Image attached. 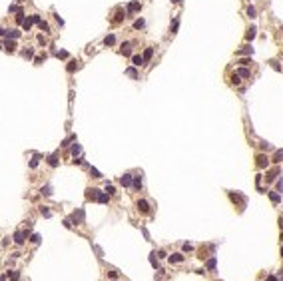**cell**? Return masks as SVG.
I'll use <instances>...</instances> for the list:
<instances>
[{
    "instance_id": "obj_1",
    "label": "cell",
    "mask_w": 283,
    "mask_h": 281,
    "mask_svg": "<svg viewBox=\"0 0 283 281\" xmlns=\"http://www.w3.org/2000/svg\"><path fill=\"white\" fill-rule=\"evenodd\" d=\"M26 237H28V231H16L12 239H14V243H16V245H22V243L26 241Z\"/></svg>"
},
{
    "instance_id": "obj_2",
    "label": "cell",
    "mask_w": 283,
    "mask_h": 281,
    "mask_svg": "<svg viewBox=\"0 0 283 281\" xmlns=\"http://www.w3.org/2000/svg\"><path fill=\"white\" fill-rule=\"evenodd\" d=\"M138 10H142V4H140L138 0H134V2H130V4H128V10H126V12L132 16V14H134V12H138Z\"/></svg>"
},
{
    "instance_id": "obj_3",
    "label": "cell",
    "mask_w": 283,
    "mask_h": 281,
    "mask_svg": "<svg viewBox=\"0 0 283 281\" xmlns=\"http://www.w3.org/2000/svg\"><path fill=\"white\" fill-rule=\"evenodd\" d=\"M4 36H6L8 40H16V38H20V30H18V28H8Z\"/></svg>"
},
{
    "instance_id": "obj_4",
    "label": "cell",
    "mask_w": 283,
    "mask_h": 281,
    "mask_svg": "<svg viewBox=\"0 0 283 281\" xmlns=\"http://www.w3.org/2000/svg\"><path fill=\"white\" fill-rule=\"evenodd\" d=\"M132 182H134V175H132V173H124V175L120 177V184L124 186V188H130Z\"/></svg>"
},
{
    "instance_id": "obj_5",
    "label": "cell",
    "mask_w": 283,
    "mask_h": 281,
    "mask_svg": "<svg viewBox=\"0 0 283 281\" xmlns=\"http://www.w3.org/2000/svg\"><path fill=\"white\" fill-rule=\"evenodd\" d=\"M84 221V209H78L72 213V223H82Z\"/></svg>"
},
{
    "instance_id": "obj_6",
    "label": "cell",
    "mask_w": 283,
    "mask_h": 281,
    "mask_svg": "<svg viewBox=\"0 0 283 281\" xmlns=\"http://www.w3.org/2000/svg\"><path fill=\"white\" fill-rule=\"evenodd\" d=\"M138 209H140L142 213H150V203L146 200H140L138 201Z\"/></svg>"
},
{
    "instance_id": "obj_7",
    "label": "cell",
    "mask_w": 283,
    "mask_h": 281,
    "mask_svg": "<svg viewBox=\"0 0 283 281\" xmlns=\"http://www.w3.org/2000/svg\"><path fill=\"white\" fill-rule=\"evenodd\" d=\"M98 196H100V190H96V188L86 190V198H88V200H98Z\"/></svg>"
},
{
    "instance_id": "obj_8",
    "label": "cell",
    "mask_w": 283,
    "mask_h": 281,
    "mask_svg": "<svg viewBox=\"0 0 283 281\" xmlns=\"http://www.w3.org/2000/svg\"><path fill=\"white\" fill-rule=\"evenodd\" d=\"M132 64H134V66H144V64H146V60H144V56L136 54V56H132Z\"/></svg>"
},
{
    "instance_id": "obj_9",
    "label": "cell",
    "mask_w": 283,
    "mask_h": 281,
    "mask_svg": "<svg viewBox=\"0 0 283 281\" xmlns=\"http://www.w3.org/2000/svg\"><path fill=\"white\" fill-rule=\"evenodd\" d=\"M184 259H186L184 253H171V255H169V261H171V263H181Z\"/></svg>"
},
{
    "instance_id": "obj_10",
    "label": "cell",
    "mask_w": 283,
    "mask_h": 281,
    "mask_svg": "<svg viewBox=\"0 0 283 281\" xmlns=\"http://www.w3.org/2000/svg\"><path fill=\"white\" fill-rule=\"evenodd\" d=\"M126 16H128V12H124L122 8H118V10H116V14H114V22H122Z\"/></svg>"
},
{
    "instance_id": "obj_11",
    "label": "cell",
    "mask_w": 283,
    "mask_h": 281,
    "mask_svg": "<svg viewBox=\"0 0 283 281\" xmlns=\"http://www.w3.org/2000/svg\"><path fill=\"white\" fill-rule=\"evenodd\" d=\"M277 175H279V169L275 167V169L267 171V175H265V177H267V182H275V179H277Z\"/></svg>"
},
{
    "instance_id": "obj_12",
    "label": "cell",
    "mask_w": 283,
    "mask_h": 281,
    "mask_svg": "<svg viewBox=\"0 0 283 281\" xmlns=\"http://www.w3.org/2000/svg\"><path fill=\"white\" fill-rule=\"evenodd\" d=\"M4 46H6V52H8V54H12V52H16V42H12V40H6V42H4Z\"/></svg>"
},
{
    "instance_id": "obj_13",
    "label": "cell",
    "mask_w": 283,
    "mask_h": 281,
    "mask_svg": "<svg viewBox=\"0 0 283 281\" xmlns=\"http://www.w3.org/2000/svg\"><path fill=\"white\" fill-rule=\"evenodd\" d=\"M237 54H247V56H251V54H253V48H251V46H241V48L237 50Z\"/></svg>"
},
{
    "instance_id": "obj_14",
    "label": "cell",
    "mask_w": 283,
    "mask_h": 281,
    "mask_svg": "<svg viewBox=\"0 0 283 281\" xmlns=\"http://www.w3.org/2000/svg\"><path fill=\"white\" fill-rule=\"evenodd\" d=\"M6 277H8L10 281H18L20 273H18V271H12V269H10V271H6Z\"/></svg>"
},
{
    "instance_id": "obj_15",
    "label": "cell",
    "mask_w": 283,
    "mask_h": 281,
    "mask_svg": "<svg viewBox=\"0 0 283 281\" xmlns=\"http://www.w3.org/2000/svg\"><path fill=\"white\" fill-rule=\"evenodd\" d=\"M48 165H50V167H56V165H58V156H56V154L48 156Z\"/></svg>"
},
{
    "instance_id": "obj_16",
    "label": "cell",
    "mask_w": 283,
    "mask_h": 281,
    "mask_svg": "<svg viewBox=\"0 0 283 281\" xmlns=\"http://www.w3.org/2000/svg\"><path fill=\"white\" fill-rule=\"evenodd\" d=\"M265 165H267V158L263 154H259L257 156V167H265Z\"/></svg>"
},
{
    "instance_id": "obj_17",
    "label": "cell",
    "mask_w": 283,
    "mask_h": 281,
    "mask_svg": "<svg viewBox=\"0 0 283 281\" xmlns=\"http://www.w3.org/2000/svg\"><path fill=\"white\" fill-rule=\"evenodd\" d=\"M104 44H106V46H114V44H116V36H114V34H108V36L104 38Z\"/></svg>"
},
{
    "instance_id": "obj_18",
    "label": "cell",
    "mask_w": 283,
    "mask_h": 281,
    "mask_svg": "<svg viewBox=\"0 0 283 281\" xmlns=\"http://www.w3.org/2000/svg\"><path fill=\"white\" fill-rule=\"evenodd\" d=\"M255 34H257V28H255V26H251V28L247 30L245 38H247V40H253V38H255Z\"/></svg>"
},
{
    "instance_id": "obj_19",
    "label": "cell",
    "mask_w": 283,
    "mask_h": 281,
    "mask_svg": "<svg viewBox=\"0 0 283 281\" xmlns=\"http://www.w3.org/2000/svg\"><path fill=\"white\" fill-rule=\"evenodd\" d=\"M98 201H100V203H108V201H110V194H104V192H100Z\"/></svg>"
},
{
    "instance_id": "obj_20",
    "label": "cell",
    "mask_w": 283,
    "mask_h": 281,
    "mask_svg": "<svg viewBox=\"0 0 283 281\" xmlns=\"http://www.w3.org/2000/svg\"><path fill=\"white\" fill-rule=\"evenodd\" d=\"M144 26H146V20H144V18H138V20L134 22V28H136V30H142Z\"/></svg>"
},
{
    "instance_id": "obj_21",
    "label": "cell",
    "mask_w": 283,
    "mask_h": 281,
    "mask_svg": "<svg viewBox=\"0 0 283 281\" xmlns=\"http://www.w3.org/2000/svg\"><path fill=\"white\" fill-rule=\"evenodd\" d=\"M152 56H154V48H146L144 50V60L148 62V60H152Z\"/></svg>"
},
{
    "instance_id": "obj_22",
    "label": "cell",
    "mask_w": 283,
    "mask_h": 281,
    "mask_svg": "<svg viewBox=\"0 0 283 281\" xmlns=\"http://www.w3.org/2000/svg\"><path fill=\"white\" fill-rule=\"evenodd\" d=\"M132 186H134L136 190H140V188H142V175H134V182H132Z\"/></svg>"
},
{
    "instance_id": "obj_23",
    "label": "cell",
    "mask_w": 283,
    "mask_h": 281,
    "mask_svg": "<svg viewBox=\"0 0 283 281\" xmlns=\"http://www.w3.org/2000/svg\"><path fill=\"white\" fill-rule=\"evenodd\" d=\"M283 160V150H275V154H273V161L275 163H279Z\"/></svg>"
},
{
    "instance_id": "obj_24",
    "label": "cell",
    "mask_w": 283,
    "mask_h": 281,
    "mask_svg": "<svg viewBox=\"0 0 283 281\" xmlns=\"http://www.w3.org/2000/svg\"><path fill=\"white\" fill-rule=\"evenodd\" d=\"M80 154H82V148H80V144H74V146H72V156H74V158H78Z\"/></svg>"
},
{
    "instance_id": "obj_25",
    "label": "cell",
    "mask_w": 283,
    "mask_h": 281,
    "mask_svg": "<svg viewBox=\"0 0 283 281\" xmlns=\"http://www.w3.org/2000/svg\"><path fill=\"white\" fill-rule=\"evenodd\" d=\"M38 26H40V30L44 32V34H48V32H50V26H48V22L40 20V22H38Z\"/></svg>"
},
{
    "instance_id": "obj_26",
    "label": "cell",
    "mask_w": 283,
    "mask_h": 281,
    "mask_svg": "<svg viewBox=\"0 0 283 281\" xmlns=\"http://www.w3.org/2000/svg\"><path fill=\"white\" fill-rule=\"evenodd\" d=\"M32 24H34V22H32V20H30V18H24V22H22V28H24V30H26V32H28V30H30V28H32Z\"/></svg>"
},
{
    "instance_id": "obj_27",
    "label": "cell",
    "mask_w": 283,
    "mask_h": 281,
    "mask_svg": "<svg viewBox=\"0 0 283 281\" xmlns=\"http://www.w3.org/2000/svg\"><path fill=\"white\" fill-rule=\"evenodd\" d=\"M269 198H271L273 203H279V201H281V196H279V194H275V192H269Z\"/></svg>"
},
{
    "instance_id": "obj_28",
    "label": "cell",
    "mask_w": 283,
    "mask_h": 281,
    "mask_svg": "<svg viewBox=\"0 0 283 281\" xmlns=\"http://www.w3.org/2000/svg\"><path fill=\"white\" fill-rule=\"evenodd\" d=\"M247 16H249V18H255V16H257L255 6H247Z\"/></svg>"
},
{
    "instance_id": "obj_29",
    "label": "cell",
    "mask_w": 283,
    "mask_h": 281,
    "mask_svg": "<svg viewBox=\"0 0 283 281\" xmlns=\"http://www.w3.org/2000/svg\"><path fill=\"white\" fill-rule=\"evenodd\" d=\"M126 74H128L130 78H134V80H138V72H136V68H128V70H126Z\"/></svg>"
},
{
    "instance_id": "obj_30",
    "label": "cell",
    "mask_w": 283,
    "mask_h": 281,
    "mask_svg": "<svg viewBox=\"0 0 283 281\" xmlns=\"http://www.w3.org/2000/svg\"><path fill=\"white\" fill-rule=\"evenodd\" d=\"M40 194L42 196H52V186H44L40 190Z\"/></svg>"
},
{
    "instance_id": "obj_31",
    "label": "cell",
    "mask_w": 283,
    "mask_h": 281,
    "mask_svg": "<svg viewBox=\"0 0 283 281\" xmlns=\"http://www.w3.org/2000/svg\"><path fill=\"white\" fill-rule=\"evenodd\" d=\"M179 28V18H173V24H171V34H175Z\"/></svg>"
},
{
    "instance_id": "obj_32",
    "label": "cell",
    "mask_w": 283,
    "mask_h": 281,
    "mask_svg": "<svg viewBox=\"0 0 283 281\" xmlns=\"http://www.w3.org/2000/svg\"><path fill=\"white\" fill-rule=\"evenodd\" d=\"M130 48H132V44H130V42H126V44L122 46V54H124V56H128V54H130Z\"/></svg>"
},
{
    "instance_id": "obj_33",
    "label": "cell",
    "mask_w": 283,
    "mask_h": 281,
    "mask_svg": "<svg viewBox=\"0 0 283 281\" xmlns=\"http://www.w3.org/2000/svg\"><path fill=\"white\" fill-rule=\"evenodd\" d=\"M22 56L30 60V58H34V50H32V48H28V50H24V52H22Z\"/></svg>"
},
{
    "instance_id": "obj_34",
    "label": "cell",
    "mask_w": 283,
    "mask_h": 281,
    "mask_svg": "<svg viewBox=\"0 0 283 281\" xmlns=\"http://www.w3.org/2000/svg\"><path fill=\"white\" fill-rule=\"evenodd\" d=\"M76 68H78V62H76V60H70V62H68V72H74Z\"/></svg>"
},
{
    "instance_id": "obj_35",
    "label": "cell",
    "mask_w": 283,
    "mask_h": 281,
    "mask_svg": "<svg viewBox=\"0 0 283 281\" xmlns=\"http://www.w3.org/2000/svg\"><path fill=\"white\" fill-rule=\"evenodd\" d=\"M106 194H110V196H114V194H116V188H114L112 184H106Z\"/></svg>"
},
{
    "instance_id": "obj_36",
    "label": "cell",
    "mask_w": 283,
    "mask_h": 281,
    "mask_svg": "<svg viewBox=\"0 0 283 281\" xmlns=\"http://www.w3.org/2000/svg\"><path fill=\"white\" fill-rule=\"evenodd\" d=\"M215 265H217V261H215V257H211V259L207 261V269H211V271H213V269H215Z\"/></svg>"
},
{
    "instance_id": "obj_37",
    "label": "cell",
    "mask_w": 283,
    "mask_h": 281,
    "mask_svg": "<svg viewBox=\"0 0 283 281\" xmlns=\"http://www.w3.org/2000/svg\"><path fill=\"white\" fill-rule=\"evenodd\" d=\"M40 213L44 215V217H52V211H50L48 207H40Z\"/></svg>"
},
{
    "instance_id": "obj_38",
    "label": "cell",
    "mask_w": 283,
    "mask_h": 281,
    "mask_svg": "<svg viewBox=\"0 0 283 281\" xmlns=\"http://www.w3.org/2000/svg\"><path fill=\"white\" fill-rule=\"evenodd\" d=\"M237 74H239L241 78H249V70H245V68H239V70H237Z\"/></svg>"
},
{
    "instance_id": "obj_39",
    "label": "cell",
    "mask_w": 283,
    "mask_h": 281,
    "mask_svg": "<svg viewBox=\"0 0 283 281\" xmlns=\"http://www.w3.org/2000/svg\"><path fill=\"white\" fill-rule=\"evenodd\" d=\"M269 64H271V68H273V70H277V72H281V66H279V62H277V60H271Z\"/></svg>"
},
{
    "instance_id": "obj_40",
    "label": "cell",
    "mask_w": 283,
    "mask_h": 281,
    "mask_svg": "<svg viewBox=\"0 0 283 281\" xmlns=\"http://www.w3.org/2000/svg\"><path fill=\"white\" fill-rule=\"evenodd\" d=\"M72 140H76V136H70V138H66V140H64L60 146H62V148H66V146H70V142H72Z\"/></svg>"
},
{
    "instance_id": "obj_41",
    "label": "cell",
    "mask_w": 283,
    "mask_h": 281,
    "mask_svg": "<svg viewBox=\"0 0 283 281\" xmlns=\"http://www.w3.org/2000/svg\"><path fill=\"white\" fill-rule=\"evenodd\" d=\"M90 173H92V177H96V179H98V177H102V173H100L96 167H90Z\"/></svg>"
},
{
    "instance_id": "obj_42",
    "label": "cell",
    "mask_w": 283,
    "mask_h": 281,
    "mask_svg": "<svg viewBox=\"0 0 283 281\" xmlns=\"http://www.w3.org/2000/svg\"><path fill=\"white\" fill-rule=\"evenodd\" d=\"M156 253H152L150 255V263H152V267H156V269H160V265H158V261H156V257H154Z\"/></svg>"
},
{
    "instance_id": "obj_43",
    "label": "cell",
    "mask_w": 283,
    "mask_h": 281,
    "mask_svg": "<svg viewBox=\"0 0 283 281\" xmlns=\"http://www.w3.org/2000/svg\"><path fill=\"white\" fill-rule=\"evenodd\" d=\"M30 241H32L34 245H38V243H40V235H38V233H34V235L30 237Z\"/></svg>"
},
{
    "instance_id": "obj_44",
    "label": "cell",
    "mask_w": 283,
    "mask_h": 281,
    "mask_svg": "<svg viewBox=\"0 0 283 281\" xmlns=\"http://www.w3.org/2000/svg\"><path fill=\"white\" fill-rule=\"evenodd\" d=\"M56 56H58V58H68V52H66V50H58Z\"/></svg>"
},
{
    "instance_id": "obj_45",
    "label": "cell",
    "mask_w": 283,
    "mask_h": 281,
    "mask_svg": "<svg viewBox=\"0 0 283 281\" xmlns=\"http://www.w3.org/2000/svg\"><path fill=\"white\" fill-rule=\"evenodd\" d=\"M38 160H40V156L36 154V156H34V160L30 161V167H36V165H38Z\"/></svg>"
},
{
    "instance_id": "obj_46",
    "label": "cell",
    "mask_w": 283,
    "mask_h": 281,
    "mask_svg": "<svg viewBox=\"0 0 283 281\" xmlns=\"http://www.w3.org/2000/svg\"><path fill=\"white\" fill-rule=\"evenodd\" d=\"M237 64H241V66H247V64H251V58H241Z\"/></svg>"
},
{
    "instance_id": "obj_47",
    "label": "cell",
    "mask_w": 283,
    "mask_h": 281,
    "mask_svg": "<svg viewBox=\"0 0 283 281\" xmlns=\"http://www.w3.org/2000/svg\"><path fill=\"white\" fill-rule=\"evenodd\" d=\"M239 78H241V76H239V74H237V72H235V74H233V76H231V82H233V84H239Z\"/></svg>"
},
{
    "instance_id": "obj_48",
    "label": "cell",
    "mask_w": 283,
    "mask_h": 281,
    "mask_svg": "<svg viewBox=\"0 0 283 281\" xmlns=\"http://www.w3.org/2000/svg\"><path fill=\"white\" fill-rule=\"evenodd\" d=\"M30 20H32L34 24H38V22H40L42 18H40V16H38V14H32V16H30Z\"/></svg>"
},
{
    "instance_id": "obj_49",
    "label": "cell",
    "mask_w": 283,
    "mask_h": 281,
    "mask_svg": "<svg viewBox=\"0 0 283 281\" xmlns=\"http://www.w3.org/2000/svg\"><path fill=\"white\" fill-rule=\"evenodd\" d=\"M192 249H194L192 243H184V251H192Z\"/></svg>"
},
{
    "instance_id": "obj_50",
    "label": "cell",
    "mask_w": 283,
    "mask_h": 281,
    "mask_svg": "<svg viewBox=\"0 0 283 281\" xmlns=\"http://www.w3.org/2000/svg\"><path fill=\"white\" fill-rule=\"evenodd\" d=\"M18 10H20V8H18V6H16V4H12V6H10V8H8V12H18Z\"/></svg>"
},
{
    "instance_id": "obj_51",
    "label": "cell",
    "mask_w": 283,
    "mask_h": 281,
    "mask_svg": "<svg viewBox=\"0 0 283 281\" xmlns=\"http://www.w3.org/2000/svg\"><path fill=\"white\" fill-rule=\"evenodd\" d=\"M261 150H271V146L267 142H261Z\"/></svg>"
},
{
    "instance_id": "obj_52",
    "label": "cell",
    "mask_w": 283,
    "mask_h": 281,
    "mask_svg": "<svg viewBox=\"0 0 283 281\" xmlns=\"http://www.w3.org/2000/svg\"><path fill=\"white\" fill-rule=\"evenodd\" d=\"M44 58H46V56H38V58H34V62H36V64H42V62H44Z\"/></svg>"
},
{
    "instance_id": "obj_53",
    "label": "cell",
    "mask_w": 283,
    "mask_h": 281,
    "mask_svg": "<svg viewBox=\"0 0 283 281\" xmlns=\"http://www.w3.org/2000/svg\"><path fill=\"white\" fill-rule=\"evenodd\" d=\"M56 22H58V24H60V26H64V20H62V18H60V16H58V14H56Z\"/></svg>"
},
{
    "instance_id": "obj_54",
    "label": "cell",
    "mask_w": 283,
    "mask_h": 281,
    "mask_svg": "<svg viewBox=\"0 0 283 281\" xmlns=\"http://www.w3.org/2000/svg\"><path fill=\"white\" fill-rule=\"evenodd\" d=\"M277 190L283 194V179H279V184H277Z\"/></svg>"
},
{
    "instance_id": "obj_55",
    "label": "cell",
    "mask_w": 283,
    "mask_h": 281,
    "mask_svg": "<svg viewBox=\"0 0 283 281\" xmlns=\"http://www.w3.org/2000/svg\"><path fill=\"white\" fill-rule=\"evenodd\" d=\"M267 281H279V279H277L275 275H271V277H269V279H267Z\"/></svg>"
},
{
    "instance_id": "obj_56",
    "label": "cell",
    "mask_w": 283,
    "mask_h": 281,
    "mask_svg": "<svg viewBox=\"0 0 283 281\" xmlns=\"http://www.w3.org/2000/svg\"><path fill=\"white\" fill-rule=\"evenodd\" d=\"M4 34H6V30H4V28L0 26V36H4Z\"/></svg>"
},
{
    "instance_id": "obj_57",
    "label": "cell",
    "mask_w": 283,
    "mask_h": 281,
    "mask_svg": "<svg viewBox=\"0 0 283 281\" xmlns=\"http://www.w3.org/2000/svg\"><path fill=\"white\" fill-rule=\"evenodd\" d=\"M279 225H281V229H283V217H281V219H279Z\"/></svg>"
},
{
    "instance_id": "obj_58",
    "label": "cell",
    "mask_w": 283,
    "mask_h": 281,
    "mask_svg": "<svg viewBox=\"0 0 283 281\" xmlns=\"http://www.w3.org/2000/svg\"><path fill=\"white\" fill-rule=\"evenodd\" d=\"M171 2H173V4H179V2H181V0H171Z\"/></svg>"
},
{
    "instance_id": "obj_59",
    "label": "cell",
    "mask_w": 283,
    "mask_h": 281,
    "mask_svg": "<svg viewBox=\"0 0 283 281\" xmlns=\"http://www.w3.org/2000/svg\"><path fill=\"white\" fill-rule=\"evenodd\" d=\"M0 281H6V279H4V277H0Z\"/></svg>"
},
{
    "instance_id": "obj_60",
    "label": "cell",
    "mask_w": 283,
    "mask_h": 281,
    "mask_svg": "<svg viewBox=\"0 0 283 281\" xmlns=\"http://www.w3.org/2000/svg\"><path fill=\"white\" fill-rule=\"evenodd\" d=\"M281 241H283V233H281Z\"/></svg>"
}]
</instances>
